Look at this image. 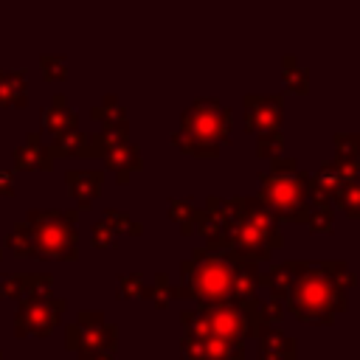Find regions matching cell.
<instances>
[{"label":"cell","mask_w":360,"mask_h":360,"mask_svg":"<svg viewBox=\"0 0 360 360\" xmlns=\"http://www.w3.org/2000/svg\"><path fill=\"white\" fill-rule=\"evenodd\" d=\"M357 169L360 166H340L335 160L321 163V169L315 174H309V200H326V202H332L343 183L357 180Z\"/></svg>","instance_id":"7c38bea8"},{"label":"cell","mask_w":360,"mask_h":360,"mask_svg":"<svg viewBox=\"0 0 360 360\" xmlns=\"http://www.w3.org/2000/svg\"><path fill=\"white\" fill-rule=\"evenodd\" d=\"M332 222H335V205L326 200H312L304 225L315 233H326V231H332Z\"/></svg>","instance_id":"484cf974"},{"label":"cell","mask_w":360,"mask_h":360,"mask_svg":"<svg viewBox=\"0 0 360 360\" xmlns=\"http://www.w3.org/2000/svg\"><path fill=\"white\" fill-rule=\"evenodd\" d=\"M0 197H14V177L6 169H0Z\"/></svg>","instance_id":"e575fe53"},{"label":"cell","mask_w":360,"mask_h":360,"mask_svg":"<svg viewBox=\"0 0 360 360\" xmlns=\"http://www.w3.org/2000/svg\"><path fill=\"white\" fill-rule=\"evenodd\" d=\"M335 163L360 166V135L357 132H335Z\"/></svg>","instance_id":"cb8c5ba5"},{"label":"cell","mask_w":360,"mask_h":360,"mask_svg":"<svg viewBox=\"0 0 360 360\" xmlns=\"http://www.w3.org/2000/svg\"><path fill=\"white\" fill-rule=\"evenodd\" d=\"M262 191L256 194L276 217L278 222H307L309 214V172L298 169L295 158H270V169L259 174Z\"/></svg>","instance_id":"277c9868"},{"label":"cell","mask_w":360,"mask_h":360,"mask_svg":"<svg viewBox=\"0 0 360 360\" xmlns=\"http://www.w3.org/2000/svg\"><path fill=\"white\" fill-rule=\"evenodd\" d=\"M259 340V357L256 360H298V343L295 338L284 335L273 323H262L253 335Z\"/></svg>","instance_id":"4fadbf2b"},{"label":"cell","mask_w":360,"mask_h":360,"mask_svg":"<svg viewBox=\"0 0 360 360\" xmlns=\"http://www.w3.org/2000/svg\"><path fill=\"white\" fill-rule=\"evenodd\" d=\"M53 284L51 273H8L0 278V298H25L31 292H48Z\"/></svg>","instance_id":"2e32d148"},{"label":"cell","mask_w":360,"mask_h":360,"mask_svg":"<svg viewBox=\"0 0 360 360\" xmlns=\"http://www.w3.org/2000/svg\"><path fill=\"white\" fill-rule=\"evenodd\" d=\"M332 205H338L349 219H357V208H360V183H357V180L343 183L340 191L335 194Z\"/></svg>","instance_id":"83f0119b"},{"label":"cell","mask_w":360,"mask_h":360,"mask_svg":"<svg viewBox=\"0 0 360 360\" xmlns=\"http://www.w3.org/2000/svg\"><path fill=\"white\" fill-rule=\"evenodd\" d=\"M281 149H284V135H281V129L256 132V158L267 160V158L281 155Z\"/></svg>","instance_id":"f546056e"},{"label":"cell","mask_w":360,"mask_h":360,"mask_svg":"<svg viewBox=\"0 0 360 360\" xmlns=\"http://www.w3.org/2000/svg\"><path fill=\"white\" fill-rule=\"evenodd\" d=\"M90 115L104 127V132H112V135H129V118H127V110L118 104V98L112 93H107L101 98V104H96L90 110Z\"/></svg>","instance_id":"d6986e66"},{"label":"cell","mask_w":360,"mask_h":360,"mask_svg":"<svg viewBox=\"0 0 360 360\" xmlns=\"http://www.w3.org/2000/svg\"><path fill=\"white\" fill-rule=\"evenodd\" d=\"M65 186L73 194L79 211H87L93 205V200L101 194L104 188V169H93V172H79V169H68L65 172Z\"/></svg>","instance_id":"5bb4252c"},{"label":"cell","mask_w":360,"mask_h":360,"mask_svg":"<svg viewBox=\"0 0 360 360\" xmlns=\"http://www.w3.org/2000/svg\"><path fill=\"white\" fill-rule=\"evenodd\" d=\"M48 152H51V158H93L90 135L76 129V127H70V129L53 135Z\"/></svg>","instance_id":"ffe728a7"},{"label":"cell","mask_w":360,"mask_h":360,"mask_svg":"<svg viewBox=\"0 0 360 360\" xmlns=\"http://www.w3.org/2000/svg\"><path fill=\"white\" fill-rule=\"evenodd\" d=\"M65 349H70L76 360H115L118 326L107 323L101 309H79L76 321L65 326Z\"/></svg>","instance_id":"8992f818"},{"label":"cell","mask_w":360,"mask_h":360,"mask_svg":"<svg viewBox=\"0 0 360 360\" xmlns=\"http://www.w3.org/2000/svg\"><path fill=\"white\" fill-rule=\"evenodd\" d=\"M118 231L107 222V219H98L96 225H93V236H90V242H93V248H98V250H110V248H118Z\"/></svg>","instance_id":"4dcf8cb0"},{"label":"cell","mask_w":360,"mask_h":360,"mask_svg":"<svg viewBox=\"0 0 360 360\" xmlns=\"http://www.w3.org/2000/svg\"><path fill=\"white\" fill-rule=\"evenodd\" d=\"M141 298L152 301L158 309H166L177 298V287H172V281H169L166 273H155L149 281H143V295Z\"/></svg>","instance_id":"603a6c76"},{"label":"cell","mask_w":360,"mask_h":360,"mask_svg":"<svg viewBox=\"0 0 360 360\" xmlns=\"http://www.w3.org/2000/svg\"><path fill=\"white\" fill-rule=\"evenodd\" d=\"M90 149H93V158L104 160V169H110L121 186H127L132 174L143 169L141 149L129 141V135H112L104 129L90 132Z\"/></svg>","instance_id":"9c48e42d"},{"label":"cell","mask_w":360,"mask_h":360,"mask_svg":"<svg viewBox=\"0 0 360 360\" xmlns=\"http://www.w3.org/2000/svg\"><path fill=\"white\" fill-rule=\"evenodd\" d=\"M0 360H3V352H0Z\"/></svg>","instance_id":"8d00e7d4"},{"label":"cell","mask_w":360,"mask_h":360,"mask_svg":"<svg viewBox=\"0 0 360 360\" xmlns=\"http://www.w3.org/2000/svg\"><path fill=\"white\" fill-rule=\"evenodd\" d=\"M169 141L174 143V146H180V152H186V155H191V158H217L219 155V149L217 146H205V143H200V141H194V138H188L186 132H172L169 135Z\"/></svg>","instance_id":"f1b7e54d"},{"label":"cell","mask_w":360,"mask_h":360,"mask_svg":"<svg viewBox=\"0 0 360 360\" xmlns=\"http://www.w3.org/2000/svg\"><path fill=\"white\" fill-rule=\"evenodd\" d=\"M245 132H267L278 129L284 118V96L281 93H245Z\"/></svg>","instance_id":"8fae6325"},{"label":"cell","mask_w":360,"mask_h":360,"mask_svg":"<svg viewBox=\"0 0 360 360\" xmlns=\"http://www.w3.org/2000/svg\"><path fill=\"white\" fill-rule=\"evenodd\" d=\"M166 205H169V219L177 222L186 236H194L202 208H197V202H194L191 197H169Z\"/></svg>","instance_id":"7402d4cb"},{"label":"cell","mask_w":360,"mask_h":360,"mask_svg":"<svg viewBox=\"0 0 360 360\" xmlns=\"http://www.w3.org/2000/svg\"><path fill=\"white\" fill-rule=\"evenodd\" d=\"M177 298L194 304H225L256 295L259 262L236 250H205L194 248L191 259L180 264Z\"/></svg>","instance_id":"7a4b0ae2"},{"label":"cell","mask_w":360,"mask_h":360,"mask_svg":"<svg viewBox=\"0 0 360 360\" xmlns=\"http://www.w3.org/2000/svg\"><path fill=\"white\" fill-rule=\"evenodd\" d=\"M304 267H307V262H281V264H270L267 270H259L256 284H259V287H267V290H270V298L284 301L290 284L295 281V276H298Z\"/></svg>","instance_id":"e0dca14e"},{"label":"cell","mask_w":360,"mask_h":360,"mask_svg":"<svg viewBox=\"0 0 360 360\" xmlns=\"http://www.w3.org/2000/svg\"><path fill=\"white\" fill-rule=\"evenodd\" d=\"M143 281V273H118V298H141Z\"/></svg>","instance_id":"836d02e7"},{"label":"cell","mask_w":360,"mask_h":360,"mask_svg":"<svg viewBox=\"0 0 360 360\" xmlns=\"http://www.w3.org/2000/svg\"><path fill=\"white\" fill-rule=\"evenodd\" d=\"M357 284L354 270L346 262L309 264L295 276L284 295V307L301 321L332 323L338 312H346V292Z\"/></svg>","instance_id":"3957f363"},{"label":"cell","mask_w":360,"mask_h":360,"mask_svg":"<svg viewBox=\"0 0 360 360\" xmlns=\"http://www.w3.org/2000/svg\"><path fill=\"white\" fill-rule=\"evenodd\" d=\"M104 219H107L118 233H135V236H141V233H143V225H141L138 219H132L129 214H124V211L107 208V211H104Z\"/></svg>","instance_id":"d6a6232c"},{"label":"cell","mask_w":360,"mask_h":360,"mask_svg":"<svg viewBox=\"0 0 360 360\" xmlns=\"http://www.w3.org/2000/svg\"><path fill=\"white\" fill-rule=\"evenodd\" d=\"M39 118H42V127L51 135H59V132H65V129H70V127L79 124V112L68 104V96L65 93H53L51 96V104L42 107Z\"/></svg>","instance_id":"ac0fdd59"},{"label":"cell","mask_w":360,"mask_h":360,"mask_svg":"<svg viewBox=\"0 0 360 360\" xmlns=\"http://www.w3.org/2000/svg\"><path fill=\"white\" fill-rule=\"evenodd\" d=\"M180 349L186 360H245V343L188 326H183Z\"/></svg>","instance_id":"30bf717a"},{"label":"cell","mask_w":360,"mask_h":360,"mask_svg":"<svg viewBox=\"0 0 360 360\" xmlns=\"http://www.w3.org/2000/svg\"><path fill=\"white\" fill-rule=\"evenodd\" d=\"M65 312V301L48 292H31L25 298H20L17 312H14V335L25 338V335H37V338H48L59 318Z\"/></svg>","instance_id":"ba28073f"},{"label":"cell","mask_w":360,"mask_h":360,"mask_svg":"<svg viewBox=\"0 0 360 360\" xmlns=\"http://www.w3.org/2000/svg\"><path fill=\"white\" fill-rule=\"evenodd\" d=\"M197 233L205 250H236L253 262L270 259L281 245V222L259 197H217L205 200Z\"/></svg>","instance_id":"6da1fadb"},{"label":"cell","mask_w":360,"mask_h":360,"mask_svg":"<svg viewBox=\"0 0 360 360\" xmlns=\"http://www.w3.org/2000/svg\"><path fill=\"white\" fill-rule=\"evenodd\" d=\"M76 211H42L31 208L25 225L34 242V259L51 262H76L79 259V236H76Z\"/></svg>","instance_id":"5b68a950"},{"label":"cell","mask_w":360,"mask_h":360,"mask_svg":"<svg viewBox=\"0 0 360 360\" xmlns=\"http://www.w3.org/2000/svg\"><path fill=\"white\" fill-rule=\"evenodd\" d=\"M0 259H3V250H0Z\"/></svg>","instance_id":"d590c367"},{"label":"cell","mask_w":360,"mask_h":360,"mask_svg":"<svg viewBox=\"0 0 360 360\" xmlns=\"http://www.w3.org/2000/svg\"><path fill=\"white\" fill-rule=\"evenodd\" d=\"M39 68L45 73V82H62L68 76V62L59 53H42L39 56Z\"/></svg>","instance_id":"1f68e13d"},{"label":"cell","mask_w":360,"mask_h":360,"mask_svg":"<svg viewBox=\"0 0 360 360\" xmlns=\"http://www.w3.org/2000/svg\"><path fill=\"white\" fill-rule=\"evenodd\" d=\"M281 79H284V87H287L290 93H298V96L309 93V70H307V68H298V62H295L292 53L284 56Z\"/></svg>","instance_id":"d4e9b609"},{"label":"cell","mask_w":360,"mask_h":360,"mask_svg":"<svg viewBox=\"0 0 360 360\" xmlns=\"http://www.w3.org/2000/svg\"><path fill=\"white\" fill-rule=\"evenodd\" d=\"M6 248H8L14 256H20V259H34V242H31V231H28L25 219L14 222V228H11L8 236H6Z\"/></svg>","instance_id":"4316f807"},{"label":"cell","mask_w":360,"mask_h":360,"mask_svg":"<svg viewBox=\"0 0 360 360\" xmlns=\"http://www.w3.org/2000/svg\"><path fill=\"white\" fill-rule=\"evenodd\" d=\"M231 127L233 110L219 98H194L191 107H186L180 115V132L217 149L231 141Z\"/></svg>","instance_id":"52a82bcc"},{"label":"cell","mask_w":360,"mask_h":360,"mask_svg":"<svg viewBox=\"0 0 360 360\" xmlns=\"http://www.w3.org/2000/svg\"><path fill=\"white\" fill-rule=\"evenodd\" d=\"M51 166H53V158H51L48 146L42 143L39 129L28 132L25 141L14 149V169H20V172H51Z\"/></svg>","instance_id":"9a60e30c"},{"label":"cell","mask_w":360,"mask_h":360,"mask_svg":"<svg viewBox=\"0 0 360 360\" xmlns=\"http://www.w3.org/2000/svg\"><path fill=\"white\" fill-rule=\"evenodd\" d=\"M25 104H28V70L0 68V107H25Z\"/></svg>","instance_id":"44dd1931"}]
</instances>
